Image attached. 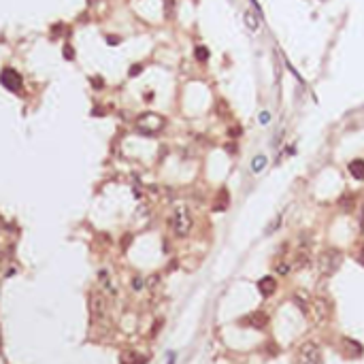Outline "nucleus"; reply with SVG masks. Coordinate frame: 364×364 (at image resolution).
Returning <instances> with one entry per match:
<instances>
[{
  "label": "nucleus",
  "instance_id": "f257e3e1",
  "mask_svg": "<svg viewBox=\"0 0 364 364\" xmlns=\"http://www.w3.org/2000/svg\"><path fill=\"white\" fill-rule=\"evenodd\" d=\"M171 230L177 236H188L192 230V213L188 207H175L171 215Z\"/></svg>",
  "mask_w": 364,
  "mask_h": 364
},
{
  "label": "nucleus",
  "instance_id": "f03ea898",
  "mask_svg": "<svg viewBox=\"0 0 364 364\" xmlns=\"http://www.w3.org/2000/svg\"><path fill=\"white\" fill-rule=\"evenodd\" d=\"M296 364H321V349L317 343L307 341L296 351Z\"/></svg>",
  "mask_w": 364,
  "mask_h": 364
},
{
  "label": "nucleus",
  "instance_id": "7ed1b4c3",
  "mask_svg": "<svg viewBox=\"0 0 364 364\" xmlns=\"http://www.w3.org/2000/svg\"><path fill=\"white\" fill-rule=\"evenodd\" d=\"M164 124H166V119L160 117L158 113H143V115L137 119L139 130L145 132V134H155V132H160V130L164 128Z\"/></svg>",
  "mask_w": 364,
  "mask_h": 364
},
{
  "label": "nucleus",
  "instance_id": "20e7f679",
  "mask_svg": "<svg viewBox=\"0 0 364 364\" xmlns=\"http://www.w3.org/2000/svg\"><path fill=\"white\" fill-rule=\"evenodd\" d=\"M339 264H341V254L337 249H326V252L319 256V270L324 275H332L339 268Z\"/></svg>",
  "mask_w": 364,
  "mask_h": 364
},
{
  "label": "nucleus",
  "instance_id": "39448f33",
  "mask_svg": "<svg viewBox=\"0 0 364 364\" xmlns=\"http://www.w3.org/2000/svg\"><path fill=\"white\" fill-rule=\"evenodd\" d=\"M0 83H3L9 92H22V88H24L22 75H19L15 68H5L0 72Z\"/></svg>",
  "mask_w": 364,
  "mask_h": 364
},
{
  "label": "nucleus",
  "instance_id": "423d86ee",
  "mask_svg": "<svg viewBox=\"0 0 364 364\" xmlns=\"http://www.w3.org/2000/svg\"><path fill=\"white\" fill-rule=\"evenodd\" d=\"M90 311L94 319H102L107 315V300L102 296V292H92L90 294Z\"/></svg>",
  "mask_w": 364,
  "mask_h": 364
},
{
  "label": "nucleus",
  "instance_id": "0eeeda50",
  "mask_svg": "<svg viewBox=\"0 0 364 364\" xmlns=\"http://www.w3.org/2000/svg\"><path fill=\"white\" fill-rule=\"evenodd\" d=\"M98 284H100L102 292H107V294H111V296L117 294V288H115V284H113L109 270H100V273H98Z\"/></svg>",
  "mask_w": 364,
  "mask_h": 364
},
{
  "label": "nucleus",
  "instance_id": "6e6552de",
  "mask_svg": "<svg viewBox=\"0 0 364 364\" xmlns=\"http://www.w3.org/2000/svg\"><path fill=\"white\" fill-rule=\"evenodd\" d=\"M241 321H243V324H247V326H252V328H258V330H262V328L266 326L268 317H266V315L262 313V311H256V313H252V315L243 317Z\"/></svg>",
  "mask_w": 364,
  "mask_h": 364
},
{
  "label": "nucleus",
  "instance_id": "1a4fd4ad",
  "mask_svg": "<svg viewBox=\"0 0 364 364\" xmlns=\"http://www.w3.org/2000/svg\"><path fill=\"white\" fill-rule=\"evenodd\" d=\"M258 290H260V294L262 296H270L277 290V281H275V277H264V279H260L258 281Z\"/></svg>",
  "mask_w": 364,
  "mask_h": 364
},
{
  "label": "nucleus",
  "instance_id": "9d476101",
  "mask_svg": "<svg viewBox=\"0 0 364 364\" xmlns=\"http://www.w3.org/2000/svg\"><path fill=\"white\" fill-rule=\"evenodd\" d=\"M243 22H245V26L252 30V32H258V28H260V19H258V15L254 13V11H247L243 13Z\"/></svg>",
  "mask_w": 364,
  "mask_h": 364
},
{
  "label": "nucleus",
  "instance_id": "9b49d317",
  "mask_svg": "<svg viewBox=\"0 0 364 364\" xmlns=\"http://www.w3.org/2000/svg\"><path fill=\"white\" fill-rule=\"evenodd\" d=\"M119 360H122V364H145V358L134 351H124Z\"/></svg>",
  "mask_w": 364,
  "mask_h": 364
},
{
  "label": "nucleus",
  "instance_id": "f8f14e48",
  "mask_svg": "<svg viewBox=\"0 0 364 364\" xmlns=\"http://www.w3.org/2000/svg\"><path fill=\"white\" fill-rule=\"evenodd\" d=\"M349 173H351V177H356V179H364V160H351Z\"/></svg>",
  "mask_w": 364,
  "mask_h": 364
},
{
  "label": "nucleus",
  "instance_id": "ddd939ff",
  "mask_svg": "<svg viewBox=\"0 0 364 364\" xmlns=\"http://www.w3.org/2000/svg\"><path fill=\"white\" fill-rule=\"evenodd\" d=\"M194 56H196V60H198V62H207V60H209V56H211V54H209V49H207V47L198 45V47L194 49Z\"/></svg>",
  "mask_w": 364,
  "mask_h": 364
},
{
  "label": "nucleus",
  "instance_id": "4468645a",
  "mask_svg": "<svg viewBox=\"0 0 364 364\" xmlns=\"http://www.w3.org/2000/svg\"><path fill=\"white\" fill-rule=\"evenodd\" d=\"M264 166H266V158H264V155H256L254 162H252V169L258 173V171H262Z\"/></svg>",
  "mask_w": 364,
  "mask_h": 364
},
{
  "label": "nucleus",
  "instance_id": "2eb2a0df",
  "mask_svg": "<svg viewBox=\"0 0 364 364\" xmlns=\"http://www.w3.org/2000/svg\"><path fill=\"white\" fill-rule=\"evenodd\" d=\"M64 58H66V60H75V51H72V47H70V45H66V47H64Z\"/></svg>",
  "mask_w": 364,
  "mask_h": 364
},
{
  "label": "nucleus",
  "instance_id": "dca6fc26",
  "mask_svg": "<svg viewBox=\"0 0 364 364\" xmlns=\"http://www.w3.org/2000/svg\"><path fill=\"white\" fill-rule=\"evenodd\" d=\"M141 70H143V64H134V66L130 68V77H137Z\"/></svg>",
  "mask_w": 364,
  "mask_h": 364
},
{
  "label": "nucleus",
  "instance_id": "f3484780",
  "mask_svg": "<svg viewBox=\"0 0 364 364\" xmlns=\"http://www.w3.org/2000/svg\"><path fill=\"white\" fill-rule=\"evenodd\" d=\"M92 83H94V88H102V79L98 77H92Z\"/></svg>",
  "mask_w": 364,
  "mask_h": 364
},
{
  "label": "nucleus",
  "instance_id": "a211bd4d",
  "mask_svg": "<svg viewBox=\"0 0 364 364\" xmlns=\"http://www.w3.org/2000/svg\"><path fill=\"white\" fill-rule=\"evenodd\" d=\"M164 3H166V13L171 15V11H173V0H164Z\"/></svg>",
  "mask_w": 364,
  "mask_h": 364
},
{
  "label": "nucleus",
  "instance_id": "6ab92c4d",
  "mask_svg": "<svg viewBox=\"0 0 364 364\" xmlns=\"http://www.w3.org/2000/svg\"><path fill=\"white\" fill-rule=\"evenodd\" d=\"M107 41H109V43H111V45H117V43H119V38H117V36H109Z\"/></svg>",
  "mask_w": 364,
  "mask_h": 364
},
{
  "label": "nucleus",
  "instance_id": "aec40b11",
  "mask_svg": "<svg viewBox=\"0 0 364 364\" xmlns=\"http://www.w3.org/2000/svg\"><path fill=\"white\" fill-rule=\"evenodd\" d=\"M230 134H232V137H238V134H241V128H232Z\"/></svg>",
  "mask_w": 364,
  "mask_h": 364
},
{
  "label": "nucleus",
  "instance_id": "412c9836",
  "mask_svg": "<svg viewBox=\"0 0 364 364\" xmlns=\"http://www.w3.org/2000/svg\"><path fill=\"white\" fill-rule=\"evenodd\" d=\"M260 122L266 124V122H268V113H262V115H260Z\"/></svg>",
  "mask_w": 364,
  "mask_h": 364
},
{
  "label": "nucleus",
  "instance_id": "4be33fe9",
  "mask_svg": "<svg viewBox=\"0 0 364 364\" xmlns=\"http://www.w3.org/2000/svg\"><path fill=\"white\" fill-rule=\"evenodd\" d=\"M360 260H362V264H364V247H362V256H360Z\"/></svg>",
  "mask_w": 364,
  "mask_h": 364
},
{
  "label": "nucleus",
  "instance_id": "5701e85b",
  "mask_svg": "<svg viewBox=\"0 0 364 364\" xmlns=\"http://www.w3.org/2000/svg\"><path fill=\"white\" fill-rule=\"evenodd\" d=\"M0 226H3V217H0Z\"/></svg>",
  "mask_w": 364,
  "mask_h": 364
}]
</instances>
